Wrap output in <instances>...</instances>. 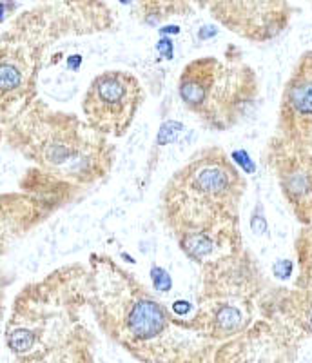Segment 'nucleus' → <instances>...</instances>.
<instances>
[{"instance_id": "1", "label": "nucleus", "mask_w": 312, "mask_h": 363, "mask_svg": "<svg viewBox=\"0 0 312 363\" xmlns=\"http://www.w3.org/2000/svg\"><path fill=\"white\" fill-rule=\"evenodd\" d=\"M89 307L104 335L142 363H213L218 343L191 327L111 256L89 258Z\"/></svg>"}, {"instance_id": "2", "label": "nucleus", "mask_w": 312, "mask_h": 363, "mask_svg": "<svg viewBox=\"0 0 312 363\" xmlns=\"http://www.w3.org/2000/svg\"><path fill=\"white\" fill-rule=\"evenodd\" d=\"M245 180L220 147H204L169 178L162 218L187 258L200 265L243 251L240 203Z\"/></svg>"}, {"instance_id": "3", "label": "nucleus", "mask_w": 312, "mask_h": 363, "mask_svg": "<svg viewBox=\"0 0 312 363\" xmlns=\"http://www.w3.org/2000/svg\"><path fill=\"white\" fill-rule=\"evenodd\" d=\"M230 51L233 45L223 58H194L178 79V95L187 111L216 131H227L243 122L260 95L255 69L243 62L238 50Z\"/></svg>"}, {"instance_id": "4", "label": "nucleus", "mask_w": 312, "mask_h": 363, "mask_svg": "<svg viewBox=\"0 0 312 363\" xmlns=\"http://www.w3.org/2000/svg\"><path fill=\"white\" fill-rule=\"evenodd\" d=\"M201 267V289L191 325L220 345L251 329L265 281L245 249Z\"/></svg>"}, {"instance_id": "5", "label": "nucleus", "mask_w": 312, "mask_h": 363, "mask_svg": "<svg viewBox=\"0 0 312 363\" xmlns=\"http://www.w3.org/2000/svg\"><path fill=\"white\" fill-rule=\"evenodd\" d=\"M31 144L33 155L29 157L37 158L45 169L80 184L100 180L115 160V147L106 135L67 115H55Z\"/></svg>"}, {"instance_id": "6", "label": "nucleus", "mask_w": 312, "mask_h": 363, "mask_svg": "<svg viewBox=\"0 0 312 363\" xmlns=\"http://www.w3.org/2000/svg\"><path fill=\"white\" fill-rule=\"evenodd\" d=\"M144 89L129 71L111 69L91 80L82 100L86 122L107 138H118L128 133L140 106Z\"/></svg>"}, {"instance_id": "7", "label": "nucleus", "mask_w": 312, "mask_h": 363, "mask_svg": "<svg viewBox=\"0 0 312 363\" xmlns=\"http://www.w3.org/2000/svg\"><path fill=\"white\" fill-rule=\"evenodd\" d=\"M265 162L296 220L301 225H312V140L272 136L265 149Z\"/></svg>"}, {"instance_id": "8", "label": "nucleus", "mask_w": 312, "mask_h": 363, "mask_svg": "<svg viewBox=\"0 0 312 363\" xmlns=\"http://www.w3.org/2000/svg\"><path fill=\"white\" fill-rule=\"evenodd\" d=\"M211 17L230 33L251 42H269L289 28V0H206Z\"/></svg>"}, {"instance_id": "9", "label": "nucleus", "mask_w": 312, "mask_h": 363, "mask_svg": "<svg viewBox=\"0 0 312 363\" xmlns=\"http://www.w3.org/2000/svg\"><path fill=\"white\" fill-rule=\"evenodd\" d=\"M37 55L18 24L0 38V115L11 111L29 95Z\"/></svg>"}, {"instance_id": "10", "label": "nucleus", "mask_w": 312, "mask_h": 363, "mask_svg": "<svg viewBox=\"0 0 312 363\" xmlns=\"http://www.w3.org/2000/svg\"><path fill=\"white\" fill-rule=\"evenodd\" d=\"M276 135L291 140H312V51H305L282 93Z\"/></svg>"}, {"instance_id": "11", "label": "nucleus", "mask_w": 312, "mask_h": 363, "mask_svg": "<svg viewBox=\"0 0 312 363\" xmlns=\"http://www.w3.org/2000/svg\"><path fill=\"white\" fill-rule=\"evenodd\" d=\"M272 306L291 325L312 335V293L301 289L282 291L272 298Z\"/></svg>"}, {"instance_id": "12", "label": "nucleus", "mask_w": 312, "mask_h": 363, "mask_svg": "<svg viewBox=\"0 0 312 363\" xmlns=\"http://www.w3.org/2000/svg\"><path fill=\"white\" fill-rule=\"evenodd\" d=\"M140 18L156 26L171 17L189 15L196 8H206V0H133Z\"/></svg>"}, {"instance_id": "13", "label": "nucleus", "mask_w": 312, "mask_h": 363, "mask_svg": "<svg viewBox=\"0 0 312 363\" xmlns=\"http://www.w3.org/2000/svg\"><path fill=\"white\" fill-rule=\"evenodd\" d=\"M298 274H296V289L312 293V225H303L294 242Z\"/></svg>"}, {"instance_id": "14", "label": "nucleus", "mask_w": 312, "mask_h": 363, "mask_svg": "<svg viewBox=\"0 0 312 363\" xmlns=\"http://www.w3.org/2000/svg\"><path fill=\"white\" fill-rule=\"evenodd\" d=\"M151 278L152 284H155V289L160 291V293L169 291L171 289V285H173V280H171V277L167 274V271H164L162 267H152Z\"/></svg>"}]
</instances>
